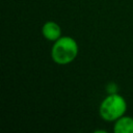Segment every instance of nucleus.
Instances as JSON below:
<instances>
[{
  "label": "nucleus",
  "instance_id": "obj_1",
  "mask_svg": "<svg viewBox=\"0 0 133 133\" xmlns=\"http://www.w3.org/2000/svg\"><path fill=\"white\" fill-rule=\"evenodd\" d=\"M79 52V46L75 38L72 36H60L57 41L53 42L51 48L52 60L60 65L73 62Z\"/></svg>",
  "mask_w": 133,
  "mask_h": 133
},
{
  "label": "nucleus",
  "instance_id": "obj_2",
  "mask_svg": "<svg viewBox=\"0 0 133 133\" xmlns=\"http://www.w3.org/2000/svg\"><path fill=\"white\" fill-rule=\"evenodd\" d=\"M127 111V102L123 96L111 92L106 96L99 107V113L102 119L106 122H115Z\"/></svg>",
  "mask_w": 133,
  "mask_h": 133
},
{
  "label": "nucleus",
  "instance_id": "obj_3",
  "mask_svg": "<svg viewBox=\"0 0 133 133\" xmlns=\"http://www.w3.org/2000/svg\"><path fill=\"white\" fill-rule=\"evenodd\" d=\"M42 35L49 42H55L61 36V28L54 21H47L42 26Z\"/></svg>",
  "mask_w": 133,
  "mask_h": 133
},
{
  "label": "nucleus",
  "instance_id": "obj_4",
  "mask_svg": "<svg viewBox=\"0 0 133 133\" xmlns=\"http://www.w3.org/2000/svg\"><path fill=\"white\" fill-rule=\"evenodd\" d=\"M114 133H133V117L123 115L113 122Z\"/></svg>",
  "mask_w": 133,
  "mask_h": 133
}]
</instances>
